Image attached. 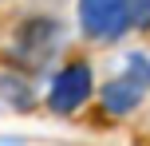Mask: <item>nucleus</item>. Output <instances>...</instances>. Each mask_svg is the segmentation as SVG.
Wrapping results in <instances>:
<instances>
[{
  "instance_id": "3",
  "label": "nucleus",
  "mask_w": 150,
  "mask_h": 146,
  "mask_svg": "<svg viewBox=\"0 0 150 146\" xmlns=\"http://www.w3.org/2000/svg\"><path fill=\"white\" fill-rule=\"evenodd\" d=\"M142 103V87L134 83V79H111V83H103V107L111 111V115H130V111Z\"/></svg>"
},
{
  "instance_id": "1",
  "label": "nucleus",
  "mask_w": 150,
  "mask_h": 146,
  "mask_svg": "<svg viewBox=\"0 0 150 146\" xmlns=\"http://www.w3.org/2000/svg\"><path fill=\"white\" fill-rule=\"evenodd\" d=\"M79 24L91 39H119L130 28L127 20V0H79Z\"/></svg>"
},
{
  "instance_id": "2",
  "label": "nucleus",
  "mask_w": 150,
  "mask_h": 146,
  "mask_svg": "<svg viewBox=\"0 0 150 146\" xmlns=\"http://www.w3.org/2000/svg\"><path fill=\"white\" fill-rule=\"evenodd\" d=\"M91 67L87 63H71V67H63L59 75H55L52 91H47V103H52L59 115H67V111H79L83 103L91 99Z\"/></svg>"
},
{
  "instance_id": "4",
  "label": "nucleus",
  "mask_w": 150,
  "mask_h": 146,
  "mask_svg": "<svg viewBox=\"0 0 150 146\" xmlns=\"http://www.w3.org/2000/svg\"><path fill=\"white\" fill-rule=\"evenodd\" d=\"M130 28H150V0H127Z\"/></svg>"
},
{
  "instance_id": "5",
  "label": "nucleus",
  "mask_w": 150,
  "mask_h": 146,
  "mask_svg": "<svg viewBox=\"0 0 150 146\" xmlns=\"http://www.w3.org/2000/svg\"><path fill=\"white\" fill-rule=\"evenodd\" d=\"M127 67H130V75H127V79H134V83L146 91V87H150V59H146V55H130Z\"/></svg>"
},
{
  "instance_id": "6",
  "label": "nucleus",
  "mask_w": 150,
  "mask_h": 146,
  "mask_svg": "<svg viewBox=\"0 0 150 146\" xmlns=\"http://www.w3.org/2000/svg\"><path fill=\"white\" fill-rule=\"evenodd\" d=\"M0 91H4V95H12V99H16V107H32V95H28V87H20L12 75H4V79H0Z\"/></svg>"
}]
</instances>
